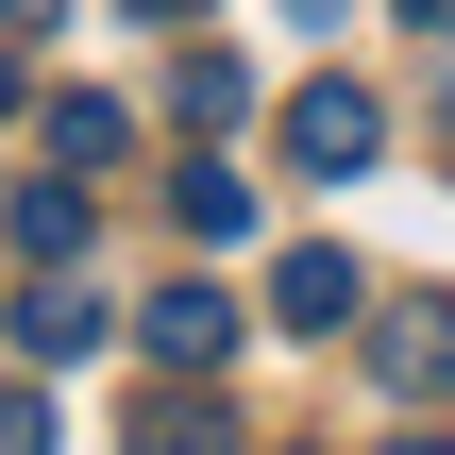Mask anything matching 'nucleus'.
I'll return each mask as SVG.
<instances>
[{
    "label": "nucleus",
    "mask_w": 455,
    "mask_h": 455,
    "mask_svg": "<svg viewBox=\"0 0 455 455\" xmlns=\"http://www.w3.org/2000/svg\"><path fill=\"white\" fill-rule=\"evenodd\" d=\"M169 118H186V135H236V118H253V68H236V51H169Z\"/></svg>",
    "instance_id": "8"
},
{
    "label": "nucleus",
    "mask_w": 455,
    "mask_h": 455,
    "mask_svg": "<svg viewBox=\"0 0 455 455\" xmlns=\"http://www.w3.org/2000/svg\"><path fill=\"white\" fill-rule=\"evenodd\" d=\"M355 355H371V388L455 405V304H371V321H355Z\"/></svg>",
    "instance_id": "2"
},
{
    "label": "nucleus",
    "mask_w": 455,
    "mask_h": 455,
    "mask_svg": "<svg viewBox=\"0 0 455 455\" xmlns=\"http://www.w3.org/2000/svg\"><path fill=\"white\" fill-rule=\"evenodd\" d=\"M439 152H455V101H439Z\"/></svg>",
    "instance_id": "16"
},
{
    "label": "nucleus",
    "mask_w": 455,
    "mask_h": 455,
    "mask_svg": "<svg viewBox=\"0 0 455 455\" xmlns=\"http://www.w3.org/2000/svg\"><path fill=\"white\" fill-rule=\"evenodd\" d=\"M0 455H51V388H0Z\"/></svg>",
    "instance_id": "10"
},
{
    "label": "nucleus",
    "mask_w": 455,
    "mask_h": 455,
    "mask_svg": "<svg viewBox=\"0 0 455 455\" xmlns=\"http://www.w3.org/2000/svg\"><path fill=\"white\" fill-rule=\"evenodd\" d=\"M135 455H236V439H220V405H203V422L169 405V422H152V439H135Z\"/></svg>",
    "instance_id": "11"
},
{
    "label": "nucleus",
    "mask_w": 455,
    "mask_h": 455,
    "mask_svg": "<svg viewBox=\"0 0 455 455\" xmlns=\"http://www.w3.org/2000/svg\"><path fill=\"white\" fill-rule=\"evenodd\" d=\"M118 321H135V304H101L84 270H34V287H17V355H34V371H84Z\"/></svg>",
    "instance_id": "4"
},
{
    "label": "nucleus",
    "mask_w": 455,
    "mask_h": 455,
    "mask_svg": "<svg viewBox=\"0 0 455 455\" xmlns=\"http://www.w3.org/2000/svg\"><path fill=\"white\" fill-rule=\"evenodd\" d=\"M270 321H287V338H338V321H371V270H355L338 236H287V253H270Z\"/></svg>",
    "instance_id": "3"
},
{
    "label": "nucleus",
    "mask_w": 455,
    "mask_h": 455,
    "mask_svg": "<svg viewBox=\"0 0 455 455\" xmlns=\"http://www.w3.org/2000/svg\"><path fill=\"white\" fill-rule=\"evenodd\" d=\"M388 455H455V439H388Z\"/></svg>",
    "instance_id": "15"
},
{
    "label": "nucleus",
    "mask_w": 455,
    "mask_h": 455,
    "mask_svg": "<svg viewBox=\"0 0 455 455\" xmlns=\"http://www.w3.org/2000/svg\"><path fill=\"white\" fill-rule=\"evenodd\" d=\"M169 220H186V253H236V236H253V186H236L220 152H186V169H169Z\"/></svg>",
    "instance_id": "6"
},
{
    "label": "nucleus",
    "mask_w": 455,
    "mask_h": 455,
    "mask_svg": "<svg viewBox=\"0 0 455 455\" xmlns=\"http://www.w3.org/2000/svg\"><path fill=\"white\" fill-rule=\"evenodd\" d=\"M51 152H68V169H118V152H135V118H118L101 84H68V101H51Z\"/></svg>",
    "instance_id": "9"
},
{
    "label": "nucleus",
    "mask_w": 455,
    "mask_h": 455,
    "mask_svg": "<svg viewBox=\"0 0 455 455\" xmlns=\"http://www.w3.org/2000/svg\"><path fill=\"white\" fill-rule=\"evenodd\" d=\"M0 253L17 270H84V186H17L0 203Z\"/></svg>",
    "instance_id": "7"
},
{
    "label": "nucleus",
    "mask_w": 455,
    "mask_h": 455,
    "mask_svg": "<svg viewBox=\"0 0 455 455\" xmlns=\"http://www.w3.org/2000/svg\"><path fill=\"white\" fill-rule=\"evenodd\" d=\"M17 84H34V68H17V51H0V118H17Z\"/></svg>",
    "instance_id": "13"
},
{
    "label": "nucleus",
    "mask_w": 455,
    "mask_h": 455,
    "mask_svg": "<svg viewBox=\"0 0 455 455\" xmlns=\"http://www.w3.org/2000/svg\"><path fill=\"white\" fill-rule=\"evenodd\" d=\"M405 17H422V34H455V0H405Z\"/></svg>",
    "instance_id": "14"
},
{
    "label": "nucleus",
    "mask_w": 455,
    "mask_h": 455,
    "mask_svg": "<svg viewBox=\"0 0 455 455\" xmlns=\"http://www.w3.org/2000/svg\"><path fill=\"white\" fill-rule=\"evenodd\" d=\"M135 338H152V355H169V371H220V355H236V338H253V304H236V287H220V270H186V287H152V304H135Z\"/></svg>",
    "instance_id": "5"
},
{
    "label": "nucleus",
    "mask_w": 455,
    "mask_h": 455,
    "mask_svg": "<svg viewBox=\"0 0 455 455\" xmlns=\"http://www.w3.org/2000/svg\"><path fill=\"white\" fill-rule=\"evenodd\" d=\"M118 17H152V34H186V17H220V0H118Z\"/></svg>",
    "instance_id": "12"
},
{
    "label": "nucleus",
    "mask_w": 455,
    "mask_h": 455,
    "mask_svg": "<svg viewBox=\"0 0 455 455\" xmlns=\"http://www.w3.org/2000/svg\"><path fill=\"white\" fill-rule=\"evenodd\" d=\"M270 135H287V169H304V186H355V169L388 152V101H371L355 68H321V84H287V118H270Z\"/></svg>",
    "instance_id": "1"
}]
</instances>
